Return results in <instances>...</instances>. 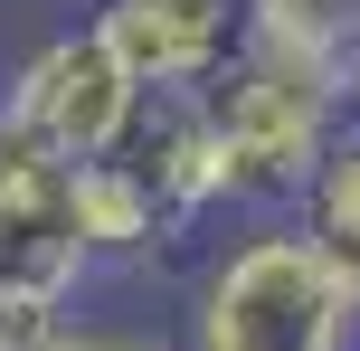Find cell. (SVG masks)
<instances>
[{"label":"cell","mask_w":360,"mask_h":351,"mask_svg":"<svg viewBox=\"0 0 360 351\" xmlns=\"http://www.w3.org/2000/svg\"><path fill=\"white\" fill-rule=\"evenodd\" d=\"M199 124H209L228 209L294 219L304 181L323 171V152L342 143V86H332L313 57L275 48V38H247V48L199 86Z\"/></svg>","instance_id":"obj_1"},{"label":"cell","mask_w":360,"mask_h":351,"mask_svg":"<svg viewBox=\"0 0 360 351\" xmlns=\"http://www.w3.org/2000/svg\"><path fill=\"white\" fill-rule=\"evenodd\" d=\"M190 351H360V295L304 247L294 219H256L199 266Z\"/></svg>","instance_id":"obj_2"},{"label":"cell","mask_w":360,"mask_h":351,"mask_svg":"<svg viewBox=\"0 0 360 351\" xmlns=\"http://www.w3.org/2000/svg\"><path fill=\"white\" fill-rule=\"evenodd\" d=\"M0 124L29 133L38 152H57L67 171H86V162H114V152L133 143L143 86L124 76V57H114L95 29H57V38H38V48L10 67Z\"/></svg>","instance_id":"obj_3"},{"label":"cell","mask_w":360,"mask_h":351,"mask_svg":"<svg viewBox=\"0 0 360 351\" xmlns=\"http://www.w3.org/2000/svg\"><path fill=\"white\" fill-rule=\"evenodd\" d=\"M86 247H76V171L57 152H38L29 133L0 124V285L19 295L76 304L86 285Z\"/></svg>","instance_id":"obj_4"},{"label":"cell","mask_w":360,"mask_h":351,"mask_svg":"<svg viewBox=\"0 0 360 351\" xmlns=\"http://www.w3.org/2000/svg\"><path fill=\"white\" fill-rule=\"evenodd\" d=\"M143 95H199L247 48V0H95L86 19Z\"/></svg>","instance_id":"obj_5"},{"label":"cell","mask_w":360,"mask_h":351,"mask_svg":"<svg viewBox=\"0 0 360 351\" xmlns=\"http://www.w3.org/2000/svg\"><path fill=\"white\" fill-rule=\"evenodd\" d=\"M124 162L143 171L152 209H162L171 247L199 238V228L228 209V190H218V152H209V124H199V95H143V124H133Z\"/></svg>","instance_id":"obj_6"},{"label":"cell","mask_w":360,"mask_h":351,"mask_svg":"<svg viewBox=\"0 0 360 351\" xmlns=\"http://www.w3.org/2000/svg\"><path fill=\"white\" fill-rule=\"evenodd\" d=\"M76 247H86V266H143L171 247L162 209H152L143 171L114 152V162H86L76 171Z\"/></svg>","instance_id":"obj_7"},{"label":"cell","mask_w":360,"mask_h":351,"mask_svg":"<svg viewBox=\"0 0 360 351\" xmlns=\"http://www.w3.org/2000/svg\"><path fill=\"white\" fill-rule=\"evenodd\" d=\"M294 228H304V247L332 266V276L360 295V133L342 124V143L323 152V171L304 181V200H294Z\"/></svg>","instance_id":"obj_8"},{"label":"cell","mask_w":360,"mask_h":351,"mask_svg":"<svg viewBox=\"0 0 360 351\" xmlns=\"http://www.w3.org/2000/svg\"><path fill=\"white\" fill-rule=\"evenodd\" d=\"M247 38H275V48L313 57L342 95L360 76V0H247Z\"/></svg>","instance_id":"obj_9"},{"label":"cell","mask_w":360,"mask_h":351,"mask_svg":"<svg viewBox=\"0 0 360 351\" xmlns=\"http://www.w3.org/2000/svg\"><path fill=\"white\" fill-rule=\"evenodd\" d=\"M67 333V304L48 295H19V285H0V351H48Z\"/></svg>","instance_id":"obj_10"},{"label":"cell","mask_w":360,"mask_h":351,"mask_svg":"<svg viewBox=\"0 0 360 351\" xmlns=\"http://www.w3.org/2000/svg\"><path fill=\"white\" fill-rule=\"evenodd\" d=\"M48 351H180L162 333H124V323H86V314H67V333H57Z\"/></svg>","instance_id":"obj_11"},{"label":"cell","mask_w":360,"mask_h":351,"mask_svg":"<svg viewBox=\"0 0 360 351\" xmlns=\"http://www.w3.org/2000/svg\"><path fill=\"white\" fill-rule=\"evenodd\" d=\"M342 124H351V133H360V76H351V95H342Z\"/></svg>","instance_id":"obj_12"}]
</instances>
